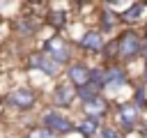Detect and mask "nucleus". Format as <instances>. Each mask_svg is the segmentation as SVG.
<instances>
[{
    "mask_svg": "<svg viewBox=\"0 0 147 138\" xmlns=\"http://www.w3.org/2000/svg\"><path fill=\"white\" fill-rule=\"evenodd\" d=\"M142 12H145V2H131L129 9L119 16V18H122V25H133V23H138V21L142 18Z\"/></svg>",
    "mask_w": 147,
    "mask_h": 138,
    "instance_id": "obj_16",
    "label": "nucleus"
},
{
    "mask_svg": "<svg viewBox=\"0 0 147 138\" xmlns=\"http://www.w3.org/2000/svg\"><path fill=\"white\" fill-rule=\"evenodd\" d=\"M64 7H67V5H51L48 12L44 14V16H46V23H48L51 28H55V32H60V30H64V28L69 25L71 14H69V12H62Z\"/></svg>",
    "mask_w": 147,
    "mask_h": 138,
    "instance_id": "obj_13",
    "label": "nucleus"
},
{
    "mask_svg": "<svg viewBox=\"0 0 147 138\" xmlns=\"http://www.w3.org/2000/svg\"><path fill=\"white\" fill-rule=\"evenodd\" d=\"M37 103V92L30 87V85H16L11 87L7 94H5V106L18 110V113H25V110H32Z\"/></svg>",
    "mask_w": 147,
    "mask_h": 138,
    "instance_id": "obj_5",
    "label": "nucleus"
},
{
    "mask_svg": "<svg viewBox=\"0 0 147 138\" xmlns=\"http://www.w3.org/2000/svg\"><path fill=\"white\" fill-rule=\"evenodd\" d=\"M96 21H99V30H101L103 34H113V32H115V30L122 25V18H119V14L110 12L108 7H103V9L99 12Z\"/></svg>",
    "mask_w": 147,
    "mask_h": 138,
    "instance_id": "obj_14",
    "label": "nucleus"
},
{
    "mask_svg": "<svg viewBox=\"0 0 147 138\" xmlns=\"http://www.w3.org/2000/svg\"><path fill=\"white\" fill-rule=\"evenodd\" d=\"M25 138H60L57 133H53L51 129H46V126H30V131H28V136Z\"/></svg>",
    "mask_w": 147,
    "mask_h": 138,
    "instance_id": "obj_18",
    "label": "nucleus"
},
{
    "mask_svg": "<svg viewBox=\"0 0 147 138\" xmlns=\"http://www.w3.org/2000/svg\"><path fill=\"white\" fill-rule=\"evenodd\" d=\"M90 78H92V67L85 64V62H80V60H74V62L64 69V80H67L69 85H74L76 90L83 87V85H87Z\"/></svg>",
    "mask_w": 147,
    "mask_h": 138,
    "instance_id": "obj_8",
    "label": "nucleus"
},
{
    "mask_svg": "<svg viewBox=\"0 0 147 138\" xmlns=\"http://www.w3.org/2000/svg\"><path fill=\"white\" fill-rule=\"evenodd\" d=\"M51 99H53V106L60 108V110H62V108H71L74 101H78V99H76V87L69 85L67 80H62V83H57V85L53 87Z\"/></svg>",
    "mask_w": 147,
    "mask_h": 138,
    "instance_id": "obj_9",
    "label": "nucleus"
},
{
    "mask_svg": "<svg viewBox=\"0 0 147 138\" xmlns=\"http://www.w3.org/2000/svg\"><path fill=\"white\" fill-rule=\"evenodd\" d=\"M145 138H147V136H145Z\"/></svg>",
    "mask_w": 147,
    "mask_h": 138,
    "instance_id": "obj_24",
    "label": "nucleus"
},
{
    "mask_svg": "<svg viewBox=\"0 0 147 138\" xmlns=\"http://www.w3.org/2000/svg\"><path fill=\"white\" fill-rule=\"evenodd\" d=\"M142 80L147 83V57H145V67H142Z\"/></svg>",
    "mask_w": 147,
    "mask_h": 138,
    "instance_id": "obj_21",
    "label": "nucleus"
},
{
    "mask_svg": "<svg viewBox=\"0 0 147 138\" xmlns=\"http://www.w3.org/2000/svg\"><path fill=\"white\" fill-rule=\"evenodd\" d=\"M110 110H113V103H110V101H108L103 94L80 106V113H83V117H92V120H99V122H101L106 115H110Z\"/></svg>",
    "mask_w": 147,
    "mask_h": 138,
    "instance_id": "obj_10",
    "label": "nucleus"
},
{
    "mask_svg": "<svg viewBox=\"0 0 147 138\" xmlns=\"http://www.w3.org/2000/svg\"><path fill=\"white\" fill-rule=\"evenodd\" d=\"M129 83V71L124 64H106V90H119Z\"/></svg>",
    "mask_w": 147,
    "mask_h": 138,
    "instance_id": "obj_12",
    "label": "nucleus"
},
{
    "mask_svg": "<svg viewBox=\"0 0 147 138\" xmlns=\"http://www.w3.org/2000/svg\"><path fill=\"white\" fill-rule=\"evenodd\" d=\"M76 131H78L83 138H99L101 122H99V120H92V117H80V120L76 122Z\"/></svg>",
    "mask_w": 147,
    "mask_h": 138,
    "instance_id": "obj_15",
    "label": "nucleus"
},
{
    "mask_svg": "<svg viewBox=\"0 0 147 138\" xmlns=\"http://www.w3.org/2000/svg\"><path fill=\"white\" fill-rule=\"evenodd\" d=\"M0 23H2V18H0Z\"/></svg>",
    "mask_w": 147,
    "mask_h": 138,
    "instance_id": "obj_23",
    "label": "nucleus"
},
{
    "mask_svg": "<svg viewBox=\"0 0 147 138\" xmlns=\"http://www.w3.org/2000/svg\"><path fill=\"white\" fill-rule=\"evenodd\" d=\"M99 138H124V133H122L115 124H101Z\"/></svg>",
    "mask_w": 147,
    "mask_h": 138,
    "instance_id": "obj_20",
    "label": "nucleus"
},
{
    "mask_svg": "<svg viewBox=\"0 0 147 138\" xmlns=\"http://www.w3.org/2000/svg\"><path fill=\"white\" fill-rule=\"evenodd\" d=\"M76 46H78L83 53H87V55H96V53H101V51H103V46H106L103 32H101L99 28H87V30L78 37Z\"/></svg>",
    "mask_w": 147,
    "mask_h": 138,
    "instance_id": "obj_7",
    "label": "nucleus"
},
{
    "mask_svg": "<svg viewBox=\"0 0 147 138\" xmlns=\"http://www.w3.org/2000/svg\"><path fill=\"white\" fill-rule=\"evenodd\" d=\"M28 67L41 71V74L48 76V78H57L60 74H64V67L57 64V62H55L48 53H44V51H34V53H30V55H28Z\"/></svg>",
    "mask_w": 147,
    "mask_h": 138,
    "instance_id": "obj_6",
    "label": "nucleus"
},
{
    "mask_svg": "<svg viewBox=\"0 0 147 138\" xmlns=\"http://www.w3.org/2000/svg\"><path fill=\"white\" fill-rule=\"evenodd\" d=\"M37 30H39V18H37L34 14H21V16H16V21H14V32H16V37L30 39V37L37 34Z\"/></svg>",
    "mask_w": 147,
    "mask_h": 138,
    "instance_id": "obj_11",
    "label": "nucleus"
},
{
    "mask_svg": "<svg viewBox=\"0 0 147 138\" xmlns=\"http://www.w3.org/2000/svg\"><path fill=\"white\" fill-rule=\"evenodd\" d=\"M0 103H5V97H0Z\"/></svg>",
    "mask_w": 147,
    "mask_h": 138,
    "instance_id": "obj_22",
    "label": "nucleus"
},
{
    "mask_svg": "<svg viewBox=\"0 0 147 138\" xmlns=\"http://www.w3.org/2000/svg\"><path fill=\"white\" fill-rule=\"evenodd\" d=\"M117 57L119 62H133L142 57V34L136 28H124L117 37Z\"/></svg>",
    "mask_w": 147,
    "mask_h": 138,
    "instance_id": "obj_1",
    "label": "nucleus"
},
{
    "mask_svg": "<svg viewBox=\"0 0 147 138\" xmlns=\"http://www.w3.org/2000/svg\"><path fill=\"white\" fill-rule=\"evenodd\" d=\"M101 94H103V92H101L99 87H94L92 83H87V85H83V87L76 90V99L80 101V106L87 103V101H92V99H96V97H101Z\"/></svg>",
    "mask_w": 147,
    "mask_h": 138,
    "instance_id": "obj_17",
    "label": "nucleus"
},
{
    "mask_svg": "<svg viewBox=\"0 0 147 138\" xmlns=\"http://www.w3.org/2000/svg\"><path fill=\"white\" fill-rule=\"evenodd\" d=\"M41 51H44V53H48V55H51L57 64H62L64 69L74 62V48H71L69 39H64L62 34H51V37L44 41Z\"/></svg>",
    "mask_w": 147,
    "mask_h": 138,
    "instance_id": "obj_4",
    "label": "nucleus"
},
{
    "mask_svg": "<svg viewBox=\"0 0 147 138\" xmlns=\"http://www.w3.org/2000/svg\"><path fill=\"white\" fill-rule=\"evenodd\" d=\"M39 124L46 126V129H51V131L57 133V136H67V133H74V131H76V122H74L71 117H67V115H64L60 108H55V106H48L46 110H41Z\"/></svg>",
    "mask_w": 147,
    "mask_h": 138,
    "instance_id": "obj_3",
    "label": "nucleus"
},
{
    "mask_svg": "<svg viewBox=\"0 0 147 138\" xmlns=\"http://www.w3.org/2000/svg\"><path fill=\"white\" fill-rule=\"evenodd\" d=\"M131 101H133L138 108H147V90H145V85H136Z\"/></svg>",
    "mask_w": 147,
    "mask_h": 138,
    "instance_id": "obj_19",
    "label": "nucleus"
},
{
    "mask_svg": "<svg viewBox=\"0 0 147 138\" xmlns=\"http://www.w3.org/2000/svg\"><path fill=\"white\" fill-rule=\"evenodd\" d=\"M140 117H142V108H138L133 101H124L119 106H115L113 110V124L122 131V133H133L138 131V124H140Z\"/></svg>",
    "mask_w": 147,
    "mask_h": 138,
    "instance_id": "obj_2",
    "label": "nucleus"
}]
</instances>
